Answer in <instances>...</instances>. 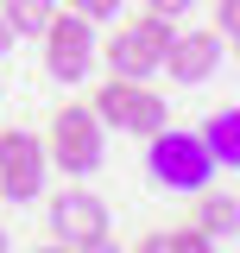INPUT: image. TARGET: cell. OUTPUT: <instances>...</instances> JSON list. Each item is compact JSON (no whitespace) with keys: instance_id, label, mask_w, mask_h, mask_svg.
I'll return each instance as SVG.
<instances>
[{"instance_id":"cell-1","label":"cell","mask_w":240,"mask_h":253,"mask_svg":"<svg viewBox=\"0 0 240 253\" xmlns=\"http://www.w3.org/2000/svg\"><path fill=\"white\" fill-rule=\"evenodd\" d=\"M146 171H152L158 190L196 196V190H209V177H215V152H209L202 133H183V126L164 121L158 133H152V146H146Z\"/></svg>"},{"instance_id":"cell-2","label":"cell","mask_w":240,"mask_h":253,"mask_svg":"<svg viewBox=\"0 0 240 253\" xmlns=\"http://www.w3.org/2000/svg\"><path fill=\"white\" fill-rule=\"evenodd\" d=\"M108 126L95 121V108H57L51 114V139H44V158H57V171L70 177H89L101 152H108V139H101Z\"/></svg>"},{"instance_id":"cell-3","label":"cell","mask_w":240,"mask_h":253,"mask_svg":"<svg viewBox=\"0 0 240 253\" xmlns=\"http://www.w3.org/2000/svg\"><path fill=\"white\" fill-rule=\"evenodd\" d=\"M164 44H171V19L139 13V19H126V26L114 32V44H108V70L126 76V83H146L152 70L164 63Z\"/></svg>"},{"instance_id":"cell-4","label":"cell","mask_w":240,"mask_h":253,"mask_svg":"<svg viewBox=\"0 0 240 253\" xmlns=\"http://www.w3.org/2000/svg\"><path fill=\"white\" fill-rule=\"evenodd\" d=\"M89 63H95V19H82L76 6L51 13V26H44V70L57 83H76V76H89Z\"/></svg>"},{"instance_id":"cell-5","label":"cell","mask_w":240,"mask_h":253,"mask_svg":"<svg viewBox=\"0 0 240 253\" xmlns=\"http://www.w3.org/2000/svg\"><path fill=\"white\" fill-rule=\"evenodd\" d=\"M51 241H57V247L101 253V247H108V209H101V196H89V190H63L57 203H51Z\"/></svg>"},{"instance_id":"cell-6","label":"cell","mask_w":240,"mask_h":253,"mask_svg":"<svg viewBox=\"0 0 240 253\" xmlns=\"http://www.w3.org/2000/svg\"><path fill=\"white\" fill-rule=\"evenodd\" d=\"M44 190V139L32 133H0V196L6 203H32Z\"/></svg>"},{"instance_id":"cell-7","label":"cell","mask_w":240,"mask_h":253,"mask_svg":"<svg viewBox=\"0 0 240 253\" xmlns=\"http://www.w3.org/2000/svg\"><path fill=\"white\" fill-rule=\"evenodd\" d=\"M221 51H228L221 32H171V44H164V63H158V70H171L177 83H209L215 70H221Z\"/></svg>"},{"instance_id":"cell-8","label":"cell","mask_w":240,"mask_h":253,"mask_svg":"<svg viewBox=\"0 0 240 253\" xmlns=\"http://www.w3.org/2000/svg\"><path fill=\"white\" fill-rule=\"evenodd\" d=\"M202 203H196V228L209 234V241H234L240 234V196H221V190H196Z\"/></svg>"},{"instance_id":"cell-9","label":"cell","mask_w":240,"mask_h":253,"mask_svg":"<svg viewBox=\"0 0 240 253\" xmlns=\"http://www.w3.org/2000/svg\"><path fill=\"white\" fill-rule=\"evenodd\" d=\"M202 139H209L215 165H240V108H221V114H209Z\"/></svg>"},{"instance_id":"cell-10","label":"cell","mask_w":240,"mask_h":253,"mask_svg":"<svg viewBox=\"0 0 240 253\" xmlns=\"http://www.w3.org/2000/svg\"><path fill=\"white\" fill-rule=\"evenodd\" d=\"M171 121L164 114V95L158 89H146V83H133V108H126V133H139V139H152L158 126Z\"/></svg>"},{"instance_id":"cell-11","label":"cell","mask_w":240,"mask_h":253,"mask_svg":"<svg viewBox=\"0 0 240 253\" xmlns=\"http://www.w3.org/2000/svg\"><path fill=\"white\" fill-rule=\"evenodd\" d=\"M0 13H6V26L26 38V32H44V26H51L57 0H0Z\"/></svg>"},{"instance_id":"cell-12","label":"cell","mask_w":240,"mask_h":253,"mask_svg":"<svg viewBox=\"0 0 240 253\" xmlns=\"http://www.w3.org/2000/svg\"><path fill=\"white\" fill-rule=\"evenodd\" d=\"M126 108H133V83H126V76L101 83V95H95V121H101V126H126Z\"/></svg>"},{"instance_id":"cell-13","label":"cell","mask_w":240,"mask_h":253,"mask_svg":"<svg viewBox=\"0 0 240 253\" xmlns=\"http://www.w3.org/2000/svg\"><path fill=\"white\" fill-rule=\"evenodd\" d=\"M215 241L202 234V228H177V234H152L146 253H209Z\"/></svg>"},{"instance_id":"cell-14","label":"cell","mask_w":240,"mask_h":253,"mask_svg":"<svg viewBox=\"0 0 240 253\" xmlns=\"http://www.w3.org/2000/svg\"><path fill=\"white\" fill-rule=\"evenodd\" d=\"M215 26L221 38H240V0H215Z\"/></svg>"},{"instance_id":"cell-15","label":"cell","mask_w":240,"mask_h":253,"mask_svg":"<svg viewBox=\"0 0 240 253\" xmlns=\"http://www.w3.org/2000/svg\"><path fill=\"white\" fill-rule=\"evenodd\" d=\"M76 13L101 26V19H114V13H120V0H76Z\"/></svg>"},{"instance_id":"cell-16","label":"cell","mask_w":240,"mask_h":253,"mask_svg":"<svg viewBox=\"0 0 240 253\" xmlns=\"http://www.w3.org/2000/svg\"><path fill=\"white\" fill-rule=\"evenodd\" d=\"M196 0H146V13H158V19H183Z\"/></svg>"},{"instance_id":"cell-17","label":"cell","mask_w":240,"mask_h":253,"mask_svg":"<svg viewBox=\"0 0 240 253\" xmlns=\"http://www.w3.org/2000/svg\"><path fill=\"white\" fill-rule=\"evenodd\" d=\"M13 44H19V32L6 26V13H0V57H6V51H13Z\"/></svg>"},{"instance_id":"cell-18","label":"cell","mask_w":240,"mask_h":253,"mask_svg":"<svg viewBox=\"0 0 240 253\" xmlns=\"http://www.w3.org/2000/svg\"><path fill=\"white\" fill-rule=\"evenodd\" d=\"M228 44H234V57H240V38H228Z\"/></svg>"},{"instance_id":"cell-19","label":"cell","mask_w":240,"mask_h":253,"mask_svg":"<svg viewBox=\"0 0 240 253\" xmlns=\"http://www.w3.org/2000/svg\"><path fill=\"white\" fill-rule=\"evenodd\" d=\"M0 253H6V234H0Z\"/></svg>"}]
</instances>
